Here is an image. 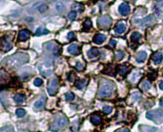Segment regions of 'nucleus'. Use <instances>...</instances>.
I'll return each instance as SVG.
<instances>
[{"mask_svg": "<svg viewBox=\"0 0 163 132\" xmlns=\"http://www.w3.org/2000/svg\"><path fill=\"white\" fill-rule=\"evenodd\" d=\"M92 27V21L90 19H87L86 20V21L84 22V28L86 29V30H89Z\"/></svg>", "mask_w": 163, "mask_h": 132, "instance_id": "nucleus-32", "label": "nucleus"}, {"mask_svg": "<svg viewBox=\"0 0 163 132\" xmlns=\"http://www.w3.org/2000/svg\"><path fill=\"white\" fill-rule=\"evenodd\" d=\"M112 90H114V84H112V82H108L107 84L103 85L101 87V89L99 90L98 97H100V98L109 97V96L112 95Z\"/></svg>", "mask_w": 163, "mask_h": 132, "instance_id": "nucleus-3", "label": "nucleus"}, {"mask_svg": "<svg viewBox=\"0 0 163 132\" xmlns=\"http://www.w3.org/2000/svg\"><path fill=\"white\" fill-rule=\"evenodd\" d=\"M82 68H83V64L81 62H77V63H76V69L80 71V70H82Z\"/></svg>", "mask_w": 163, "mask_h": 132, "instance_id": "nucleus-37", "label": "nucleus"}, {"mask_svg": "<svg viewBox=\"0 0 163 132\" xmlns=\"http://www.w3.org/2000/svg\"><path fill=\"white\" fill-rule=\"evenodd\" d=\"M112 23V20L109 16H102L98 19V25L101 28H109Z\"/></svg>", "mask_w": 163, "mask_h": 132, "instance_id": "nucleus-7", "label": "nucleus"}, {"mask_svg": "<svg viewBox=\"0 0 163 132\" xmlns=\"http://www.w3.org/2000/svg\"><path fill=\"white\" fill-rule=\"evenodd\" d=\"M48 1H51L52 2V1H55V0H48Z\"/></svg>", "mask_w": 163, "mask_h": 132, "instance_id": "nucleus-43", "label": "nucleus"}, {"mask_svg": "<svg viewBox=\"0 0 163 132\" xmlns=\"http://www.w3.org/2000/svg\"><path fill=\"white\" fill-rule=\"evenodd\" d=\"M29 37H30V32L27 31V30H21V31L19 32V35H18L19 40H21V41L27 40Z\"/></svg>", "mask_w": 163, "mask_h": 132, "instance_id": "nucleus-12", "label": "nucleus"}, {"mask_svg": "<svg viewBox=\"0 0 163 132\" xmlns=\"http://www.w3.org/2000/svg\"><path fill=\"white\" fill-rule=\"evenodd\" d=\"M146 58H147L146 52H143V51H142V52H139L137 54V56H136V61L138 62H143L145 59H146Z\"/></svg>", "mask_w": 163, "mask_h": 132, "instance_id": "nucleus-21", "label": "nucleus"}, {"mask_svg": "<svg viewBox=\"0 0 163 132\" xmlns=\"http://www.w3.org/2000/svg\"><path fill=\"white\" fill-rule=\"evenodd\" d=\"M127 71H128V68H127L126 66H121L120 70H119V74L121 75V76H124V75L126 74Z\"/></svg>", "mask_w": 163, "mask_h": 132, "instance_id": "nucleus-33", "label": "nucleus"}, {"mask_svg": "<svg viewBox=\"0 0 163 132\" xmlns=\"http://www.w3.org/2000/svg\"><path fill=\"white\" fill-rule=\"evenodd\" d=\"M16 116L17 117H19V118H22V117H24L26 115V111L24 109H22V108H18L16 110Z\"/></svg>", "mask_w": 163, "mask_h": 132, "instance_id": "nucleus-27", "label": "nucleus"}, {"mask_svg": "<svg viewBox=\"0 0 163 132\" xmlns=\"http://www.w3.org/2000/svg\"><path fill=\"white\" fill-rule=\"evenodd\" d=\"M115 44H117V41H115V39H112V40H111V42H110V45H111L112 47H115Z\"/></svg>", "mask_w": 163, "mask_h": 132, "instance_id": "nucleus-39", "label": "nucleus"}, {"mask_svg": "<svg viewBox=\"0 0 163 132\" xmlns=\"http://www.w3.org/2000/svg\"><path fill=\"white\" fill-rule=\"evenodd\" d=\"M97 56H99V50L96 48H92V49L88 52V56L90 59H94Z\"/></svg>", "mask_w": 163, "mask_h": 132, "instance_id": "nucleus-17", "label": "nucleus"}, {"mask_svg": "<svg viewBox=\"0 0 163 132\" xmlns=\"http://www.w3.org/2000/svg\"><path fill=\"white\" fill-rule=\"evenodd\" d=\"M103 111L106 113V114H110L112 111V106H104L103 107Z\"/></svg>", "mask_w": 163, "mask_h": 132, "instance_id": "nucleus-35", "label": "nucleus"}, {"mask_svg": "<svg viewBox=\"0 0 163 132\" xmlns=\"http://www.w3.org/2000/svg\"><path fill=\"white\" fill-rule=\"evenodd\" d=\"M140 38H141V35L137 32L133 33V34L131 35V40L134 41V42H136V41L140 40Z\"/></svg>", "mask_w": 163, "mask_h": 132, "instance_id": "nucleus-22", "label": "nucleus"}, {"mask_svg": "<svg viewBox=\"0 0 163 132\" xmlns=\"http://www.w3.org/2000/svg\"><path fill=\"white\" fill-rule=\"evenodd\" d=\"M160 116L163 117V111L160 110H156V111H150L146 114V117L149 120H154L156 121V122H158V119L160 118Z\"/></svg>", "mask_w": 163, "mask_h": 132, "instance_id": "nucleus-4", "label": "nucleus"}, {"mask_svg": "<svg viewBox=\"0 0 163 132\" xmlns=\"http://www.w3.org/2000/svg\"><path fill=\"white\" fill-rule=\"evenodd\" d=\"M163 59V54L161 52H158L155 54V56H153V61L156 64H159Z\"/></svg>", "mask_w": 163, "mask_h": 132, "instance_id": "nucleus-16", "label": "nucleus"}, {"mask_svg": "<svg viewBox=\"0 0 163 132\" xmlns=\"http://www.w3.org/2000/svg\"><path fill=\"white\" fill-rule=\"evenodd\" d=\"M130 6L127 4V3H122L120 6H119V8H118V11H119V14H121V16H127L129 13H130Z\"/></svg>", "mask_w": 163, "mask_h": 132, "instance_id": "nucleus-9", "label": "nucleus"}, {"mask_svg": "<svg viewBox=\"0 0 163 132\" xmlns=\"http://www.w3.org/2000/svg\"><path fill=\"white\" fill-rule=\"evenodd\" d=\"M28 56L25 54H16V55H13L9 59H5L4 63L8 66H11V67H14V66L16 67V66L24 64L25 62L28 61Z\"/></svg>", "mask_w": 163, "mask_h": 132, "instance_id": "nucleus-1", "label": "nucleus"}, {"mask_svg": "<svg viewBox=\"0 0 163 132\" xmlns=\"http://www.w3.org/2000/svg\"><path fill=\"white\" fill-rule=\"evenodd\" d=\"M46 49L48 51H51L52 53H54L55 55H56V54L58 53L59 51V47L58 45L56 44L55 42H48L46 45H45Z\"/></svg>", "mask_w": 163, "mask_h": 132, "instance_id": "nucleus-8", "label": "nucleus"}, {"mask_svg": "<svg viewBox=\"0 0 163 132\" xmlns=\"http://www.w3.org/2000/svg\"><path fill=\"white\" fill-rule=\"evenodd\" d=\"M156 22V17L154 16H150L146 17V18L142 21V25L144 27H148V26H151V25H153V24H155Z\"/></svg>", "mask_w": 163, "mask_h": 132, "instance_id": "nucleus-11", "label": "nucleus"}, {"mask_svg": "<svg viewBox=\"0 0 163 132\" xmlns=\"http://www.w3.org/2000/svg\"><path fill=\"white\" fill-rule=\"evenodd\" d=\"M49 33V31L47 29H44V28H38L36 30V35H47Z\"/></svg>", "mask_w": 163, "mask_h": 132, "instance_id": "nucleus-26", "label": "nucleus"}, {"mask_svg": "<svg viewBox=\"0 0 163 132\" xmlns=\"http://www.w3.org/2000/svg\"><path fill=\"white\" fill-rule=\"evenodd\" d=\"M140 86H141V88H142V89L146 91V90H149V89H150V87H151V83H150L149 80H144V82L141 83V85H140Z\"/></svg>", "mask_w": 163, "mask_h": 132, "instance_id": "nucleus-24", "label": "nucleus"}, {"mask_svg": "<svg viewBox=\"0 0 163 132\" xmlns=\"http://www.w3.org/2000/svg\"><path fill=\"white\" fill-rule=\"evenodd\" d=\"M34 84L35 86H41V85L43 84V80H41V79H39V78H37V79L34 80Z\"/></svg>", "mask_w": 163, "mask_h": 132, "instance_id": "nucleus-31", "label": "nucleus"}, {"mask_svg": "<svg viewBox=\"0 0 163 132\" xmlns=\"http://www.w3.org/2000/svg\"><path fill=\"white\" fill-rule=\"evenodd\" d=\"M115 132H130L129 129H118L117 131H115Z\"/></svg>", "mask_w": 163, "mask_h": 132, "instance_id": "nucleus-40", "label": "nucleus"}, {"mask_svg": "<svg viewBox=\"0 0 163 132\" xmlns=\"http://www.w3.org/2000/svg\"><path fill=\"white\" fill-rule=\"evenodd\" d=\"M11 49V41L9 37H4L1 41V50L3 52H7Z\"/></svg>", "mask_w": 163, "mask_h": 132, "instance_id": "nucleus-5", "label": "nucleus"}, {"mask_svg": "<svg viewBox=\"0 0 163 132\" xmlns=\"http://www.w3.org/2000/svg\"><path fill=\"white\" fill-rule=\"evenodd\" d=\"M91 122H92V124L94 125H98L100 124V122H101V117L99 115H97L96 113L94 114V115L91 117Z\"/></svg>", "mask_w": 163, "mask_h": 132, "instance_id": "nucleus-18", "label": "nucleus"}, {"mask_svg": "<svg viewBox=\"0 0 163 132\" xmlns=\"http://www.w3.org/2000/svg\"><path fill=\"white\" fill-rule=\"evenodd\" d=\"M73 10H76L78 12H83V10H84V7L81 5V4H78V3H76V4H75L73 6Z\"/></svg>", "mask_w": 163, "mask_h": 132, "instance_id": "nucleus-29", "label": "nucleus"}, {"mask_svg": "<svg viewBox=\"0 0 163 132\" xmlns=\"http://www.w3.org/2000/svg\"><path fill=\"white\" fill-rule=\"evenodd\" d=\"M76 17V13L75 12H71V13L68 14V18L70 20H73Z\"/></svg>", "mask_w": 163, "mask_h": 132, "instance_id": "nucleus-34", "label": "nucleus"}, {"mask_svg": "<svg viewBox=\"0 0 163 132\" xmlns=\"http://www.w3.org/2000/svg\"><path fill=\"white\" fill-rule=\"evenodd\" d=\"M73 37H75V34H73V33L71 32V33L68 34V39H69V40H72Z\"/></svg>", "mask_w": 163, "mask_h": 132, "instance_id": "nucleus-38", "label": "nucleus"}, {"mask_svg": "<svg viewBox=\"0 0 163 132\" xmlns=\"http://www.w3.org/2000/svg\"><path fill=\"white\" fill-rule=\"evenodd\" d=\"M85 84H86V80H77V82H76L75 86H76V88L82 89L85 86Z\"/></svg>", "mask_w": 163, "mask_h": 132, "instance_id": "nucleus-25", "label": "nucleus"}, {"mask_svg": "<svg viewBox=\"0 0 163 132\" xmlns=\"http://www.w3.org/2000/svg\"><path fill=\"white\" fill-rule=\"evenodd\" d=\"M68 52L72 55H76V54L79 53V46L77 44H72L70 45L69 48H68Z\"/></svg>", "mask_w": 163, "mask_h": 132, "instance_id": "nucleus-15", "label": "nucleus"}, {"mask_svg": "<svg viewBox=\"0 0 163 132\" xmlns=\"http://www.w3.org/2000/svg\"><path fill=\"white\" fill-rule=\"evenodd\" d=\"M65 98H66V100L68 101H73V99H75V95L73 94V93H67L66 96H65Z\"/></svg>", "mask_w": 163, "mask_h": 132, "instance_id": "nucleus-30", "label": "nucleus"}, {"mask_svg": "<svg viewBox=\"0 0 163 132\" xmlns=\"http://www.w3.org/2000/svg\"><path fill=\"white\" fill-rule=\"evenodd\" d=\"M159 88H160L161 90H163V82H159Z\"/></svg>", "mask_w": 163, "mask_h": 132, "instance_id": "nucleus-41", "label": "nucleus"}, {"mask_svg": "<svg viewBox=\"0 0 163 132\" xmlns=\"http://www.w3.org/2000/svg\"><path fill=\"white\" fill-rule=\"evenodd\" d=\"M34 106H35V108H36V109L43 108V107L45 106V98L42 97L39 101H37L36 103H34Z\"/></svg>", "mask_w": 163, "mask_h": 132, "instance_id": "nucleus-20", "label": "nucleus"}, {"mask_svg": "<svg viewBox=\"0 0 163 132\" xmlns=\"http://www.w3.org/2000/svg\"><path fill=\"white\" fill-rule=\"evenodd\" d=\"M125 31H126L125 23L119 22L117 26H115V32H117V34H123V33H125Z\"/></svg>", "mask_w": 163, "mask_h": 132, "instance_id": "nucleus-14", "label": "nucleus"}, {"mask_svg": "<svg viewBox=\"0 0 163 132\" xmlns=\"http://www.w3.org/2000/svg\"><path fill=\"white\" fill-rule=\"evenodd\" d=\"M68 125V120L65 118L64 116H57L55 117L54 121L52 122L51 124V127H50V129H51L52 131H58L60 128H63L65 127L66 125Z\"/></svg>", "mask_w": 163, "mask_h": 132, "instance_id": "nucleus-2", "label": "nucleus"}, {"mask_svg": "<svg viewBox=\"0 0 163 132\" xmlns=\"http://www.w3.org/2000/svg\"><path fill=\"white\" fill-rule=\"evenodd\" d=\"M124 56V54L122 53V52H117V56H115V58H117V59H118V61H119V59H121Z\"/></svg>", "mask_w": 163, "mask_h": 132, "instance_id": "nucleus-36", "label": "nucleus"}, {"mask_svg": "<svg viewBox=\"0 0 163 132\" xmlns=\"http://www.w3.org/2000/svg\"><path fill=\"white\" fill-rule=\"evenodd\" d=\"M156 13L158 16L163 18V0H158L156 3Z\"/></svg>", "mask_w": 163, "mask_h": 132, "instance_id": "nucleus-10", "label": "nucleus"}, {"mask_svg": "<svg viewBox=\"0 0 163 132\" xmlns=\"http://www.w3.org/2000/svg\"><path fill=\"white\" fill-rule=\"evenodd\" d=\"M57 85H58L57 79L55 78V79L51 82V83H50V85L48 86V93L51 96H54L56 93V90H57Z\"/></svg>", "mask_w": 163, "mask_h": 132, "instance_id": "nucleus-6", "label": "nucleus"}, {"mask_svg": "<svg viewBox=\"0 0 163 132\" xmlns=\"http://www.w3.org/2000/svg\"><path fill=\"white\" fill-rule=\"evenodd\" d=\"M47 9H48V6L46 4H39V6L37 7V11H38V13L43 14L47 11Z\"/></svg>", "mask_w": 163, "mask_h": 132, "instance_id": "nucleus-23", "label": "nucleus"}, {"mask_svg": "<svg viewBox=\"0 0 163 132\" xmlns=\"http://www.w3.org/2000/svg\"><path fill=\"white\" fill-rule=\"evenodd\" d=\"M96 132H99V131H96Z\"/></svg>", "mask_w": 163, "mask_h": 132, "instance_id": "nucleus-44", "label": "nucleus"}, {"mask_svg": "<svg viewBox=\"0 0 163 132\" xmlns=\"http://www.w3.org/2000/svg\"><path fill=\"white\" fill-rule=\"evenodd\" d=\"M105 39H106V37L104 35H102V34H97V35H96L94 37V43H96V44H101V43H103L105 41Z\"/></svg>", "mask_w": 163, "mask_h": 132, "instance_id": "nucleus-13", "label": "nucleus"}, {"mask_svg": "<svg viewBox=\"0 0 163 132\" xmlns=\"http://www.w3.org/2000/svg\"><path fill=\"white\" fill-rule=\"evenodd\" d=\"M56 10L58 12H63L65 10V6L62 2H57L56 3Z\"/></svg>", "mask_w": 163, "mask_h": 132, "instance_id": "nucleus-28", "label": "nucleus"}, {"mask_svg": "<svg viewBox=\"0 0 163 132\" xmlns=\"http://www.w3.org/2000/svg\"><path fill=\"white\" fill-rule=\"evenodd\" d=\"M159 104H160V106H163V99H161V100L159 101Z\"/></svg>", "mask_w": 163, "mask_h": 132, "instance_id": "nucleus-42", "label": "nucleus"}, {"mask_svg": "<svg viewBox=\"0 0 163 132\" xmlns=\"http://www.w3.org/2000/svg\"><path fill=\"white\" fill-rule=\"evenodd\" d=\"M13 100H14V101H15L16 103L21 104L23 103H25L26 99H25V96H23L21 94H17V95H15L13 97Z\"/></svg>", "mask_w": 163, "mask_h": 132, "instance_id": "nucleus-19", "label": "nucleus"}]
</instances>
